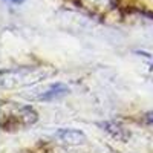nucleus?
Segmentation results:
<instances>
[{
    "label": "nucleus",
    "mask_w": 153,
    "mask_h": 153,
    "mask_svg": "<svg viewBox=\"0 0 153 153\" xmlns=\"http://www.w3.org/2000/svg\"><path fill=\"white\" fill-rule=\"evenodd\" d=\"M9 2H14V3H20V2H23V0H9Z\"/></svg>",
    "instance_id": "4"
},
{
    "label": "nucleus",
    "mask_w": 153,
    "mask_h": 153,
    "mask_svg": "<svg viewBox=\"0 0 153 153\" xmlns=\"http://www.w3.org/2000/svg\"><path fill=\"white\" fill-rule=\"evenodd\" d=\"M57 136L68 144H81L86 141V136L80 130H74V129H61L57 132Z\"/></svg>",
    "instance_id": "1"
},
{
    "label": "nucleus",
    "mask_w": 153,
    "mask_h": 153,
    "mask_svg": "<svg viewBox=\"0 0 153 153\" xmlns=\"http://www.w3.org/2000/svg\"><path fill=\"white\" fill-rule=\"evenodd\" d=\"M69 92V89L65 86V84H54V86H51L46 92H43V95L40 97V100H45V101H51V100H55V98H60L63 95H66Z\"/></svg>",
    "instance_id": "2"
},
{
    "label": "nucleus",
    "mask_w": 153,
    "mask_h": 153,
    "mask_svg": "<svg viewBox=\"0 0 153 153\" xmlns=\"http://www.w3.org/2000/svg\"><path fill=\"white\" fill-rule=\"evenodd\" d=\"M146 120H147L150 124H153V112H149V113L146 115Z\"/></svg>",
    "instance_id": "3"
}]
</instances>
